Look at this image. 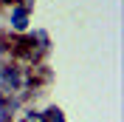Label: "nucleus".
I'll return each instance as SVG.
<instances>
[{"mask_svg":"<svg viewBox=\"0 0 124 122\" xmlns=\"http://www.w3.org/2000/svg\"><path fill=\"white\" fill-rule=\"evenodd\" d=\"M8 23L14 31H25L28 29V6H14L8 14Z\"/></svg>","mask_w":124,"mask_h":122,"instance_id":"nucleus-1","label":"nucleus"},{"mask_svg":"<svg viewBox=\"0 0 124 122\" xmlns=\"http://www.w3.org/2000/svg\"><path fill=\"white\" fill-rule=\"evenodd\" d=\"M42 116H45V122H65V119H62V111H59V108H48Z\"/></svg>","mask_w":124,"mask_h":122,"instance_id":"nucleus-2","label":"nucleus"}]
</instances>
